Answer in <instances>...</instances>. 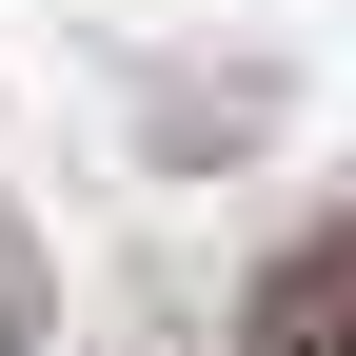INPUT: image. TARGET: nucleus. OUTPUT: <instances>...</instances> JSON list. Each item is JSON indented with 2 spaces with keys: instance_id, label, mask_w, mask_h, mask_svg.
I'll return each mask as SVG.
<instances>
[{
  "instance_id": "f257e3e1",
  "label": "nucleus",
  "mask_w": 356,
  "mask_h": 356,
  "mask_svg": "<svg viewBox=\"0 0 356 356\" xmlns=\"http://www.w3.org/2000/svg\"><path fill=\"white\" fill-rule=\"evenodd\" d=\"M238 356H356V218H317V238H277V257H257Z\"/></svg>"
},
{
  "instance_id": "f03ea898",
  "label": "nucleus",
  "mask_w": 356,
  "mask_h": 356,
  "mask_svg": "<svg viewBox=\"0 0 356 356\" xmlns=\"http://www.w3.org/2000/svg\"><path fill=\"white\" fill-rule=\"evenodd\" d=\"M40 337V257H20V218H0V356Z\"/></svg>"
}]
</instances>
